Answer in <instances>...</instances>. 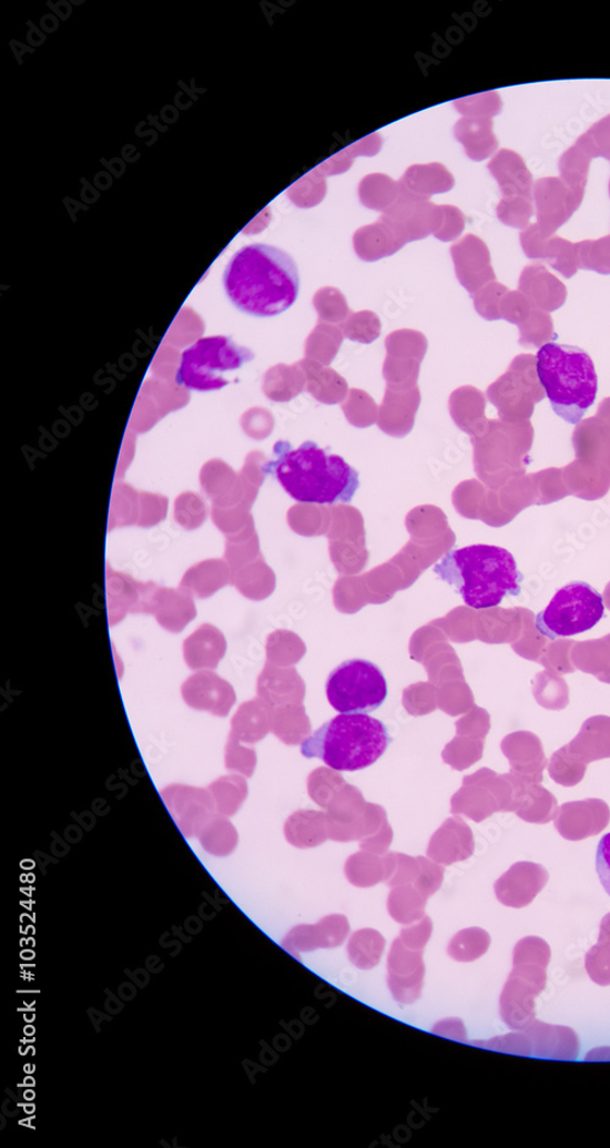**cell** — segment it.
Returning a JSON list of instances; mask_svg holds the SVG:
<instances>
[{"label": "cell", "instance_id": "cell-23", "mask_svg": "<svg viewBox=\"0 0 610 1148\" xmlns=\"http://www.w3.org/2000/svg\"><path fill=\"white\" fill-rule=\"evenodd\" d=\"M256 764L255 752L242 746L241 742L232 734L225 749V766L227 771L252 776Z\"/></svg>", "mask_w": 610, "mask_h": 1148}, {"label": "cell", "instance_id": "cell-1", "mask_svg": "<svg viewBox=\"0 0 610 1148\" xmlns=\"http://www.w3.org/2000/svg\"><path fill=\"white\" fill-rule=\"evenodd\" d=\"M223 283L230 302L256 317L283 314L295 304L301 289L295 260L265 243H253L236 252L225 268Z\"/></svg>", "mask_w": 610, "mask_h": 1148}, {"label": "cell", "instance_id": "cell-17", "mask_svg": "<svg viewBox=\"0 0 610 1148\" xmlns=\"http://www.w3.org/2000/svg\"><path fill=\"white\" fill-rule=\"evenodd\" d=\"M202 847L214 857H227L238 844V834L226 816L215 813L199 834Z\"/></svg>", "mask_w": 610, "mask_h": 1148}, {"label": "cell", "instance_id": "cell-21", "mask_svg": "<svg viewBox=\"0 0 610 1148\" xmlns=\"http://www.w3.org/2000/svg\"><path fill=\"white\" fill-rule=\"evenodd\" d=\"M426 897L418 890L398 886L388 898V912L397 923L408 925L424 917Z\"/></svg>", "mask_w": 610, "mask_h": 1148}, {"label": "cell", "instance_id": "cell-4", "mask_svg": "<svg viewBox=\"0 0 610 1148\" xmlns=\"http://www.w3.org/2000/svg\"><path fill=\"white\" fill-rule=\"evenodd\" d=\"M536 370L553 412L577 425L594 405L598 376L590 354L582 348L548 342L536 356Z\"/></svg>", "mask_w": 610, "mask_h": 1148}, {"label": "cell", "instance_id": "cell-15", "mask_svg": "<svg viewBox=\"0 0 610 1148\" xmlns=\"http://www.w3.org/2000/svg\"><path fill=\"white\" fill-rule=\"evenodd\" d=\"M144 583L106 567L109 624L116 626L129 612L140 613Z\"/></svg>", "mask_w": 610, "mask_h": 1148}, {"label": "cell", "instance_id": "cell-16", "mask_svg": "<svg viewBox=\"0 0 610 1148\" xmlns=\"http://www.w3.org/2000/svg\"><path fill=\"white\" fill-rule=\"evenodd\" d=\"M228 581L227 568L223 560L210 559L190 568L180 588L197 598H207L224 588Z\"/></svg>", "mask_w": 610, "mask_h": 1148}, {"label": "cell", "instance_id": "cell-7", "mask_svg": "<svg viewBox=\"0 0 610 1148\" xmlns=\"http://www.w3.org/2000/svg\"><path fill=\"white\" fill-rule=\"evenodd\" d=\"M604 613L603 596L588 582L572 581L537 614L535 626L549 640L571 638L593 629Z\"/></svg>", "mask_w": 610, "mask_h": 1148}, {"label": "cell", "instance_id": "cell-13", "mask_svg": "<svg viewBox=\"0 0 610 1148\" xmlns=\"http://www.w3.org/2000/svg\"><path fill=\"white\" fill-rule=\"evenodd\" d=\"M152 614L159 626L169 632L177 633L185 629L190 621L195 618V610L192 596L183 589H166L159 586Z\"/></svg>", "mask_w": 610, "mask_h": 1148}, {"label": "cell", "instance_id": "cell-25", "mask_svg": "<svg viewBox=\"0 0 610 1148\" xmlns=\"http://www.w3.org/2000/svg\"><path fill=\"white\" fill-rule=\"evenodd\" d=\"M433 934V923L429 918L425 917L417 925H409L403 927L399 939L403 945L410 949L423 951Z\"/></svg>", "mask_w": 610, "mask_h": 1148}, {"label": "cell", "instance_id": "cell-2", "mask_svg": "<svg viewBox=\"0 0 610 1148\" xmlns=\"http://www.w3.org/2000/svg\"><path fill=\"white\" fill-rule=\"evenodd\" d=\"M262 470L298 504L349 505L360 487L359 473L345 458L312 441L297 448L287 441L276 443L273 458Z\"/></svg>", "mask_w": 610, "mask_h": 1148}, {"label": "cell", "instance_id": "cell-12", "mask_svg": "<svg viewBox=\"0 0 610 1148\" xmlns=\"http://www.w3.org/2000/svg\"><path fill=\"white\" fill-rule=\"evenodd\" d=\"M348 934V921L344 915L335 914L315 925L293 927L281 945L293 957L301 959L302 952L339 947L345 943Z\"/></svg>", "mask_w": 610, "mask_h": 1148}, {"label": "cell", "instance_id": "cell-27", "mask_svg": "<svg viewBox=\"0 0 610 1148\" xmlns=\"http://www.w3.org/2000/svg\"><path fill=\"white\" fill-rule=\"evenodd\" d=\"M596 870L600 882L607 894L610 896V833L604 835L598 844L596 853Z\"/></svg>", "mask_w": 610, "mask_h": 1148}, {"label": "cell", "instance_id": "cell-26", "mask_svg": "<svg viewBox=\"0 0 610 1148\" xmlns=\"http://www.w3.org/2000/svg\"><path fill=\"white\" fill-rule=\"evenodd\" d=\"M443 883V871L438 866L425 863L418 874L415 886L426 898L436 893Z\"/></svg>", "mask_w": 610, "mask_h": 1148}, {"label": "cell", "instance_id": "cell-22", "mask_svg": "<svg viewBox=\"0 0 610 1148\" xmlns=\"http://www.w3.org/2000/svg\"><path fill=\"white\" fill-rule=\"evenodd\" d=\"M487 947L486 935L476 929L458 933L450 939L448 956L457 962H471L480 957Z\"/></svg>", "mask_w": 610, "mask_h": 1148}, {"label": "cell", "instance_id": "cell-6", "mask_svg": "<svg viewBox=\"0 0 610 1148\" xmlns=\"http://www.w3.org/2000/svg\"><path fill=\"white\" fill-rule=\"evenodd\" d=\"M253 359L250 348L227 336L203 337L181 353L175 382L195 393H211L227 386V375Z\"/></svg>", "mask_w": 610, "mask_h": 1148}, {"label": "cell", "instance_id": "cell-8", "mask_svg": "<svg viewBox=\"0 0 610 1148\" xmlns=\"http://www.w3.org/2000/svg\"><path fill=\"white\" fill-rule=\"evenodd\" d=\"M388 693L380 668L364 659H350L329 673L326 698L340 714H368L380 708Z\"/></svg>", "mask_w": 610, "mask_h": 1148}, {"label": "cell", "instance_id": "cell-11", "mask_svg": "<svg viewBox=\"0 0 610 1148\" xmlns=\"http://www.w3.org/2000/svg\"><path fill=\"white\" fill-rule=\"evenodd\" d=\"M183 701L195 711L226 717L236 702L234 689L211 670L191 675L181 688Z\"/></svg>", "mask_w": 610, "mask_h": 1148}, {"label": "cell", "instance_id": "cell-28", "mask_svg": "<svg viewBox=\"0 0 610 1148\" xmlns=\"http://www.w3.org/2000/svg\"><path fill=\"white\" fill-rule=\"evenodd\" d=\"M433 1032L437 1035L448 1037L451 1040H459V1035L462 1033L461 1022L458 1019H447L439 1022Z\"/></svg>", "mask_w": 610, "mask_h": 1148}, {"label": "cell", "instance_id": "cell-3", "mask_svg": "<svg viewBox=\"0 0 610 1148\" xmlns=\"http://www.w3.org/2000/svg\"><path fill=\"white\" fill-rule=\"evenodd\" d=\"M434 572L474 609L495 608L507 597L519 596L523 581L516 558L491 545L451 549L435 565Z\"/></svg>", "mask_w": 610, "mask_h": 1148}, {"label": "cell", "instance_id": "cell-5", "mask_svg": "<svg viewBox=\"0 0 610 1148\" xmlns=\"http://www.w3.org/2000/svg\"><path fill=\"white\" fill-rule=\"evenodd\" d=\"M390 741L380 720L368 714H339L305 739L301 752L336 772H358L380 759Z\"/></svg>", "mask_w": 610, "mask_h": 1148}, {"label": "cell", "instance_id": "cell-14", "mask_svg": "<svg viewBox=\"0 0 610 1148\" xmlns=\"http://www.w3.org/2000/svg\"><path fill=\"white\" fill-rule=\"evenodd\" d=\"M226 652L222 631L203 624L183 642V658L192 670L215 669Z\"/></svg>", "mask_w": 610, "mask_h": 1148}, {"label": "cell", "instance_id": "cell-10", "mask_svg": "<svg viewBox=\"0 0 610 1148\" xmlns=\"http://www.w3.org/2000/svg\"><path fill=\"white\" fill-rule=\"evenodd\" d=\"M425 978L423 951L401 944L399 937L390 946L387 958V984L399 1005H411L421 996Z\"/></svg>", "mask_w": 610, "mask_h": 1148}, {"label": "cell", "instance_id": "cell-18", "mask_svg": "<svg viewBox=\"0 0 610 1148\" xmlns=\"http://www.w3.org/2000/svg\"><path fill=\"white\" fill-rule=\"evenodd\" d=\"M385 945V938L380 933L363 929L350 936L347 954L353 966L362 971H369L380 963Z\"/></svg>", "mask_w": 610, "mask_h": 1148}, {"label": "cell", "instance_id": "cell-24", "mask_svg": "<svg viewBox=\"0 0 610 1148\" xmlns=\"http://www.w3.org/2000/svg\"><path fill=\"white\" fill-rule=\"evenodd\" d=\"M206 519L205 506L197 500L195 504L185 502L183 499H177L175 508V520L180 527L186 530H194L201 527Z\"/></svg>", "mask_w": 610, "mask_h": 1148}, {"label": "cell", "instance_id": "cell-9", "mask_svg": "<svg viewBox=\"0 0 610 1148\" xmlns=\"http://www.w3.org/2000/svg\"><path fill=\"white\" fill-rule=\"evenodd\" d=\"M161 797L181 834L197 837L204 825L216 813L210 790L174 784L161 791Z\"/></svg>", "mask_w": 610, "mask_h": 1148}, {"label": "cell", "instance_id": "cell-19", "mask_svg": "<svg viewBox=\"0 0 610 1148\" xmlns=\"http://www.w3.org/2000/svg\"><path fill=\"white\" fill-rule=\"evenodd\" d=\"M271 719L261 704L244 703L231 720V734L240 742L255 743L265 738Z\"/></svg>", "mask_w": 610, "mask_h": 1148}, {"label": "cell", "instance_id": "cell-20", "mask_svg": "<svg viewBox=\"0 0 610 1148\" xmlns=\"http://www.w3.org/2000/svg\"><path fill=\"white\" fill-rule=\"evenodd\" d=\"M207 790L214 800L215 812L224 816L236 814L248 795L247 781L240 775L218 778Z\"/></svg>", "mask_w": 610, "mask_h": 1148}]
</instances>
